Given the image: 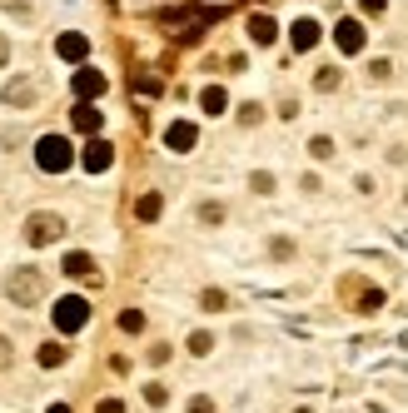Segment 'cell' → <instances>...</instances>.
I'll list each match as a JSON object with an SVG mask.
<instances>
[{"label":"cell","instance_id":"obj_18","mask_svg":"<svg viewBox=\"0 0 408 413\" xmlns=\"http://www.w3.org/2000/svg\"><path fill=\"white\" fill-rule=\"evenodd\" d=\"M309 150H314V159H329V155H334V145H329V140H314Z\"/></svg>","mask_w":408,"mask_h":413},{"label":"cell","instance_id":"obj_6","mask_svg":"<svg viewBox=\"0 0 408 413\" xmlns=\"http://www.w3.org/2000/svg\"><path fill=\"white\" fill-rule=\"evenodd\" d=\"M294 45H299V50H314V45H319V25H314V20H294Z\"/></svg>","mask_w":408,"mask_h":413},{"label":"cell","instance_id":"obj_16","mask_svg":"<svg viewBox=\"0 0 408 413\" xmlns=\"http://www.w3.org/2000/svg\"><path fill=\"white\" fill-rule=\"evenodd\" d=\"M154 214H159V195H145L140 199V219H154Z\"/></svg>","mask_w":408,"mask_h":413},{"label":"cell","instance_id":"obj_1","mask_svg":"<svg viewBox=\"0 0 408 413\" xmlns=\"http://www.w3.org/2000/svg\"><path fill=\"white\" fill-rule=\"evenodd\" d=\"M6 294H11L15 304H35L40 294H45V279H40L35 269H15V274L6 279Z\"/></svg>","mask_w":408,"mask_h":413},{"label":"cell","instance_id":"obj_5","mask_svg":"<svg viewBox=\"0 0 408 413\" xmlns=\"http://www.w3.org/2000/svg\"><path fill=\"white\" fill-rule=\"evenodd\" d=\"M334 40H338V50H343V55H354V50H364V25H359V20H338Z\"/></svg>","mask_w":408,"mask_h":413},{"label":"cell","instance_id":"obj_17","mask_svg":"<svg viewBox=\"0 0 408 413\" xmlns=\"http://www.w3.org/2000/svg\"><path fill=\"white\" fill-rule=\"evenodd\" d=\"M199 219H204V224H219V219H224V209H219V204H204V209H199Z\"/></svg>","mask_w":408,"mask_h":413},{"label":"cell","instance_id":"obj_8","mask_svg":"<svg viewBox=\"0 0 408 413\" xmlns=\"http://www.w3.org/2000/svg\"><path fill=\"white\" fill-rule=\"evenodd\" d=\"M249 35H254L259 45H269V40H274V20H269V15H249Z\"/></svg>","mask_w":408,"mask_h":413},{"label":"cell","instance_id":"obj_13","mask_svg":"<svg viewBox=\"0 0 408 413\" xmlns=\"http://www.w3.org/2000/svg\"><path fill=\"white\" fill-rule=\"evenodd\" d=\"M90 269H95V264H90V254H65V274H75V279H80V274H90Z\"/></svg>","mask_w":408,"mask_h":413},{"label":"cell","instance_id":"obj_19","mask_svg":"<svg viewBox=\"0 0 408 413\" xmlns=\"http://www.w3.org/2000/svg\"><path fill=\"white\" fill-rule=\"evenodd\" d=\"M0 364H11V343L6 339H0Z\"/></svg>","mask_w":408,"mask_h":413},{"label":"cell","instance_id":"obj_10","mask_svg":"<svg viewBox=\"0 0 408 413\" xmlns=\"http://www.w3.org/2000/svg\"><path fill=\"white\" fill-rule=\"evenodd\" d=\"M6 100H11V105H30V100H35V90H30L25 80H15V85H6Z\"/></svg>","mask_w":408,"mask_h":413},{"label":"cell","instance_id":"obj_15","mask_svg":"<svg viewBox=\"0 0 408 413\" xmlns=\"http://www.w3.org/2000/svg\"><path fill=\"white\" fill-rule=\"evenodd\" d=\"M224 105H229V100H224V90H219V85H214V90H204V110H209V114H224Z\"/></svg>","mask_w":408,"mask_h":413},{"label":"cell","instance_id":"obj_20","mask_svg":"<svg viewBox=\"0 0 408 413\" xmlns=\"http://www.w3.org/2000/svg\"><path fill=\"white\" fill-rule=\"evenodd\" d=\"M0 60H6V40H0Z\"/></svg>","mask_w":408,"mask_h":413},{"label":"cell","instance_id":"obj_2","mask_svg":"<svg viewBox=\"0 0 408 413\" xmlns=\"http://www.w3.org/2000/svg\"><path fill=\"white\" fill-rule=\"evenodd\" d=\"M70 140H60V135H45L40 140V150H35V164L40 169H70Z\"/></svg>","mask_w":408,"mask_h":413},{"label":"cell","instance_id":"obj_11","mask_svg":"<svg viewBox=\"0 0 408 413\" xmlns=\"http://www.w3.org/2000/svg\"><path fill=\"white\" fill-rule=\"evenodd\" d=\"M110 164V145H90L85 150V169H105Z\"/></svg>","mask_w":408,"mask_h":413},{"label":"cell","instance_id":"obj_14","mask_svg":"<svg viewBox=\"0 0 408 413\" xmlns=\"http://www.w3.org/2000/svg\"><path fill=\"white\" fill-rule=\"evenodd\" d=\"M75 125H80V130H100V110L80 105V110H75Z\"/></svg>","mask_w":408,"mask_h":413},{"label":"cell","instance_id":"obj_9","mask_svg":"<svg viewBox=\"0 0 408 413\" xmlns=\"http://www.w3.org/2000/svg\"><path fill=\"white\" fill-rule=\"evenodd\" d=\"M75 90H80V95H100V90H105V75H95V70H80V75H75Z\"/></svg>","mask_w":408,"mask_h":413},{"label":"cell","instance_id":"obj_12","mask_svg":"<svg viewBox=\"0 0 408 413\" xmlns=\"http://www.w3.org/2000/svg\"><path fill=\"white\" fill-rule=\"evenodd\" d=\"M60 55H65V60H80V55H85V35H65L60 40Z\"/></svg>","mask_w":408,"mask_h":413},{"label":"cell","instance_id":"obj_21","mask_svg":"<svg viewBox=\"0 0 408 413\" xmlns=\"http://www.w3.org/2000/svg\"><path fill=\"white\" fill-rule=\"evenodd\" d=\"M50 413H70V408H50Z\"/></svg>","mask_w":408,"mask_h":413},{"label":"cell","instance_id":"obj_4","mask_svg":"<svg viewBox=\"0 0 408 413\" xmlns=\"http://www.w3.org/2000/svg\"><path fill=\"white\" fill-rule=\"evenodd\" d=\"M85 314H90L85 299H60V304H55V324H60L65 334H75V329L85 324Z\"/></svg>","mask_w":408,"mask_h":413},{"label":"cell","instance_id":"obj_3","mask_svg":"<svg viewBox=\"0 0 408 413\" xmlns=\"http://www.w3.org/2000/svg\"><path fill=\"white\" fill-rule=\"evenodd\" d=\"M60 229H65V224L55 219V214H35V219L25 224V240H30V244H50V240H60Z\"/></svg>","mask_w":408,"mask_h":413},{"label":"cell","instance_id":"obj_7","mask_svg":"<svg viewBox=\"0 0 408 413\" xmlns=\"http://www.w3.org/2000/svg\"><path fill=\"white\" fill-rule=\"evenodd\" d=\"M164 140H169V150H190L195 145V125H169Z\"/></svg>","mask_w":408,"mask_h":413}]
</instances>
